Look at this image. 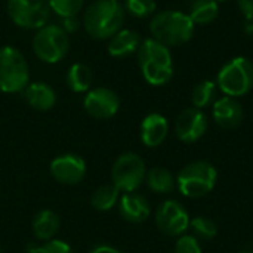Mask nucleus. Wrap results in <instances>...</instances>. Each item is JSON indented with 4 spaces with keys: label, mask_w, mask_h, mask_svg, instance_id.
<instances>
[{
    "label": "nucleus",
    "mask_w": 253,
    "mask_h": 253,
    "mask_svg": "<svg viewBox=\"0 0 253 253\" xmlns=\"http://www.w3.org/2000/svg\"><path fill=\"white\" fill-rule=\"evenodd\" d=\"M0 253H1V246H0Z\"/></svg>",
    "instance_id": "72a5a7b5"
},
{
    "label": "nucleus",
    "mask_w": 253,
    "mask_h": 253,
    "mask_svg": "<svg viewBox=\"0 0 253 253\" xmlns=\"http://www.w3.org/2000/svg\"><path fill=\"white\" fill-rule=\"evenodd\" d=\"M169 133V123L166 117L159 113L148 114L141 123V141L145 147L154 148L163 144Z\"/></svg>",
    "instance_id": "dca6fc26"
},
{
    "label": "nucleus",
    "mask_w": 253,
    "mask_h": 253,
    "mask_svg": "<svg viewBox=\"0 0 253 253\" xmlns=\"http://www.w3.org/2000/svg\"><path fill=\"white\" fill-rule=\"evenodd\" d=\"M136 53L141 73L147 83L153 86H163L172 79L173 61L168 46L151 37L141 42Z\"/></svg>",
    "instance_id": "f257e3e1"
},
{
    "label": "nucleus",
    "mask_w": 253,
    "mask_h": 253,
    "mask_svg": "<svg viewBox=\"0 0 253 253\" xmlns=\"http://www.w3.org/2000/svg\"><path fill=\"white\" fill-rule=\"evenodd\" d=\"M24 96L27 102L30 104V107H33L37 111H47L56 102L55 90L49 84L42 83V82L28 84L24 89Z\"/></svg>",
    "instance_id": "a211bd4d"
},
{
    "label": "nucleus",
    "mask_w": 253,
    "mask_h": 253,
    "mask_svg": "<svg viewBox=\"0 0 253 253\" xmlns=\"http://www.w3.org/2000/svg\"><path fill=\"white\" fill-rule=\"evenodd\" d=\"M93 82V73L92 70L82 62L73 64L67 71V84L73 92L82 93L89 92Z\"/></svg>",
    "instance_id": "aec40b11"
},
{
    "label": "nucleus",
    "mask_w": 253,
    "mask_h": 253,
    "mask_svg": "<svg viewBox=\"0 0 253 253\" xmlns=\"http://www.w3.org/2000/svg\"><path fill=\"white\" fill-rule=\"evenodd\" d=\"M237 6L245 16L246 22L253 24V0H237Z\"/></svg>",
    "instance_id": "c756f323"
},
{
    "label": "nucleus",
    "mask_w": 253,
    "mask_h": 253,
    "mask_svg": "<svg viewBox=\"0 0 253 253\" xmlns=\"http://www.w3.org/2000/svg\"><path fill=\"white\" fill-rule=\"evenodd\" d=\"M83 105L89 116L105 120L116 116L120 108V99L117 93L108 87H95L86 93Z\"/></svg>",
    "instance_id": "9b49d317"
},
{
    "label": "nucleus",
    "mask_w": 253,
    "mask_h": 253,
    "mask_svg": "<svg viewBox=\"0 0 253 253\" xmlns=\"http://www.w3.org/2000/svg\"><path fill=\"white\" fill-rule=\"evenodd\" d=\"M89 253H122L120 251H117L116 248H111V246H96L95 249H92Z\"/></svg>",
    "instance_id": "7c9ffc66"
},
{
    "label": "nucleus",
    "mask_w": 253,
    "mask_h": 253,
    "mask_svg": "<svg viewBox=\"0 0 253 253\" xmlns=\"http://www.w3.org/2000/svg\"><path fill=\"white\" fill-rule=\"evenodd\" d=\"M47 1L50 10H53L56 15L62 18H71L82 10L84 0H47Z\"/></svg>",
    "instance_id": "a878e982"
},
{
    "label": "nucleus",
    "mask_w": 253,
    "mask_h": 253,
    "mask_svg": "<svg viewBox=\"0 0 253 253\" xmlns=\"http://www.w3.org/2000/svg\"><path fill=\"white\" fill-rule=\"evenodd\" d=\"M61 227L59 216L53 211H40L33 219V234L37 240H52Z\"/></svg>",
    "instance_id": "6ab92c4d"
},
{
    "label": "nucleus",
    "mask_w": 253,
    "mask_h": 253,
    "mask_svg": "<svg viewBox=\"0 0 253 253\" xmlns=\"http://www.w3.org/2000/svg\"><path fill=\"white\" fill-rule=\"evenodd\" d=\"M30 73L24 55L13 46L0 47V90L16 93L28 86Z\"/></svg>",
    "instance_id": "423d86ee"
},
{
    "label": "nucleus",
    "mask_w": 253,
    "mask_h": 253,
    "mask_svg": "<svg viewBox=\"0 0 253 253\" xmlns=\"http://www.w3.org/2000/svg\"><path fill=\"white\" fill-rule=\"evenodd\" d=\"M70 49V39L67 31L56 24H46L37 30L33 37V52L46 62L55 64L61 61Z\"/></svg>",
    "instance_id": "0eeeda50"
},
{
    "label": "nucleus",
    "mask_w": 253,
    "mask_h": 253,
    "mask_svg": "<svg viewBox=\"0 0 253 253\" xmlns=\"http://www.w3.org/2000/svg\"><path fill=\"white\" fill-rule=\"evenodd\" d=\"M156 0H126L125 9L135 18H148L156 12Z\"/></svg>",
    "instance_id": "bb28decb"
},
{
    "label": "nucleus",
    "mask_w": 253,
    "mask_h": 253,
    "mask_svg": "<svg viewBox=\"0 0 253 253\" xmlns=\"http://www.w3.org/2000/svg\"><path fill=\"white\" fill-rule=\"evenodd\" d=\"M216 90H218V84L215 82H212V80L200 82L194 87L193 95H191V101H193L194 108L203 110V108L209 107L215 101Z\"/></svg>",
    "instance_id": "b1692460"
},
{
    "label": "nucleus",
    "mask_w": 253,
    "mask_h": 253,
    "mask_svg": "<svg viewBox=\"0 0 253 253\" xmlns=\"http://www.w3.org/2000/svg\"><path fill=\"white\" fill-rule=\"evenodd\" d=\"M216 84L225 96L239 98L249 93L253 87V64L245 56L228 61L216 77Z\"/></svg>",
    "instance_id": "39448f33"
},
{
    "label": "nucleus",
    "mask_w": 253,
    "mask_h": 253,
    "mask_svg": "<svg viewBox=\"0 0 253 253\" xmlns=\"http://www.w3.org/2000/svg\"><path fill=\"white\" fill-rule=\"evenodd\" d=\"M125 7L119 0H96L84 12L83 25L86 33L98 40L110 39L122 30Z\"/></svg>",
    "instance_id": "f03ea898"
},
{
    "label": "nucleus",
    "mask_w": 253,
    "mask_h": 253,
    "mask_svg": "<svg viewBox=\"0 0 253 253\" xmlns=\"http://www.w3.org/2000/svg\"><path fill=\"white\" fill-rule=\"evenodd\" d=\"M193 236L199 240H212L218 234V227L216 224L206 216H197L190 219V227Z\"/></svg>",
    "instance_id": "393cba45"
},
{
    "label": "nucleus",
    "mask_w": 253,
    "mask_h": 253,
    "mask_svg": "<svg viewBox=\"0 0 253 253\" xmlns=\"http://www.w3.org/2000/svg\"><path fill=\"white\" fill-rule=\"evenodd\" d=\"M175 253H202V246L194 236L182 234L175 243Z\"/></svg>",
    "instance_id": "c85d7f7f"
},
{
    "label": "nucleus",
    "mask_w": 253,
    "mask_h": 253,
    "mask_svg": "<svg viewBox=\"0 0 253 253\" xmlns=\"http://www.w3.org/2000/svg\"><path fill=\"white\" fill-rule=\"evenodd\" d=\"M150 33L159 43L175 47L182 46L194 34V22L181 10H162L150 21Z\"/></svg>",
    "instance_id": "7ed1b4c3"
},
{
    "label": "nucleus",
    "mask_w": 253,
    "mask_h": 253,
    "mask_svg": "<svg viewBox=\"0 0 253 253\" xmlns=\"http://www.w3.org/2000/svg\"><path fill=\"white\" fill-rule=\"evenodd\" d=\"M156 225L165 236L179 237L190 227V215L179 202L166 200L156 211Z\"/></svg>",
    "instance_id": "9d476101"
},
{
    "label": "nucleus",
    "mask_w": 253,
    "mask_h": 253,
    "mask_svg": "<svg viewBox=\"0 0 253 253\" xmlns=\"http://www.w3.org/2000/svg\"><path fill=\"white\" fill-rule=\"evenodd\" d=\"M145 181L148 184V188L157 194L172 193L175 185H176L175 176L172 175L170 170H168L165 168H154L150 172H147Z\"/></svg>",
    "instance_id": "4be33fe9"
},
{
    "label": "nucleus",
    "mask_w": 253,
    "mask_h": 253,
    "mask_svg": "<svg viewBox=\"0 0 253 253\" xmlns=\"http://www.w3.org/2000/svg\"><path fill=\"white\" fill-rule=\"evenodd\" d=\"M218 172L208 162L188 163L176 176V185L182 196L188 199H199L209 194L216 184Z\"/></svg>",
    "instance_id": "20e7f679"
},
{
    "label": "nucleus",
    "mask_w": 253,
    "mask_h": 253,
    "mask_svg": "<svg viewBox=\"0 0 253 253\" xmlns=\"http://www.w3.org/2000/svg\"><path fill=\"white\" fill-rule=\"evenodd\" d=\"M25 249L28 253H73L71 248L65 242L56 239L47 240L43 245H37L31 242L25 246Z\"/></svg>",
    "instance_id": "cd10ccee"
},
{
    "label": "nucleus",
    "mask_w": 253,
    "mask_h": 253,
    "mask_svg": "<svg viewBox=\"0 0 253 253\" xmlns=\"http://www.w3.org/2000/svg\"><path fill=\"white\" fill-rule=\"evenodd\" d=\"M215 1H218V3H219V1H227V0H215Z\"/></svg>",
    "instance_id": "473e14b6"
},
{
    "label": "nucleus",
    "mask_w": 253,
    "mask_h": 253,
    "mask_svg": "<svg viewBox=\"0 0 253 253\" xmlns=\"http://www.w3.org/2000/svg\"><path fill=\"white\" fill-rule=\"evenodd\" d=\"M119 212L122 218L132 224H141L148 219L151 209L148 200L136 193H125L119 199Z\"/></svg>",
    "instance_id": "2eb2a0df"
},
{
    "label": "nucleus",
    "mask_w": 253,
    "mask_h": 253,
    "mask_svg": "<svg viewBox=\"0 0 253 253\" xmlns=\"http://www.w3.org/2000/svg\"><path fill=\"white\" fill-rule=\"evenodd\" d=\"M50 175L61 184L76 185L86 175V163L77 154H62L52 160Z\"/></svg>",
    "instance_id": "ddd939ff"
},
{
    "label": "nucleus",
    "mask_w": 253,
    "mask_h": 253,
    "mask_svg": "<svg viewBox=\"0 0 253 253\" xmlns=\"http://www.w3.org/2000/svg\"><path fill=\"white\" fill-rule=\"evenodd\" d=\"M219 15V6L215 0H193L190 4L188 16L199 25H206L213 22Z\"/></svg>",
    "instance_id": "412c9836"
},
{
    "label": "nucleus",
    "mask_w": 253,
    "mask_h": 253,
    "mask_svg": "<svg viewBox=\"0 0 253 253\" xmlns=\"http://www.w3.org/2000/svg\"><path fill=\"white\" fill-rule=\"evenodd\" d=\"M147 178V168L144 160L135 153L122 154L113 165L111 179L113 185L123 193H135Z\"/></svg>",
    "instance_id": "6e6552de"
},
{
    "label": "nucleus",
    "mask_w": 253,
    "mask_h": 253,
    "mask_svg": "<svg viewBox=\"0 0 253 253\" xmlns=\"http://www.w3.org/2000/svg\"><path fill=\"white\" fill-rule=\"evenodd\" d=\"M243 107L231 96H222L213 102L212 116L218 126L222 129H236L243 122Z\"/></svg>",
    "instance_id": "4468645a"
},
{
    "label": "nucleus",
    "mask_w": 253,
    "mask_h": 253,
    "mask_svg": "<svg viewBox=\"0 0 253 253\" xmlns=\"http://www.w3.org/2000/svg\"><path fill=\"white\" fill-rule=\"evenodd\" d=\"M119 188L113 184H105V185H101L92 196L90 202H92V206L96 209V211H101V212H105V211H110L113 209L117 202H119Z\"/></svg>",
    "instance_id": "5701e85b"
},
{
    "label": "nucleus",
    "mask_w": 253,
    "mask_h": 253,
    "mask_svg": "<svg viewBox=\"0 0 253 253\" xmlns=\"http://www.w3.org/2000/svg\"><path fill=\"white\" fill-rule=\"evenodd\" d=\"M239 253H253V252H251V251H243V252H239Z\"/></svg>",
    "instance_id": "2f4dec72"
},
{
    "label": "nucleus",
    "mask_w": 253,
    "mask_h": 253,
    "mask_svg": "<svg viewBox=\"0 0 253 253\" xmlns=\"http://www.w3.org/2000/svg\"><path fill=\"white\" fill-rule=\"evenodd\" d=\"M6 9L12 22L24 30L42 28L50 15L47 0H7Z\"/></svg>",
    "instance_id": "1a4fd4ad"
},
{
    "label": "nucleus",
    "mask_w": 253,
    "mask_h": 253,
    "mask_svg": "<svg viewBox=\"0 0 253 253\" xmlns=\"http://www.w3.org/2000/svg\"><path fill=\"white\" fill-rule=\"evenodd\" d=\"M141 44V36L135 30L122 28L108 42V53L114 58H125L138 50Z\"/></svg>",
    "instance_id": "f3484780"
},
{
    "label": "nucleus",
    "mask_w": 253,
    "mask_h": 253,
    "mask_svg": "<svg viewBox=\"0 0 253 253\" xmlns=\"http://www.w3.org/2000/svg\"><path fill=\"white\" fill-rule=\"evenodd\" d=\"M208 130V117L199 108L184 110L175 122V133L179 141L193 144L199 141Z\"/></svg>",
    "instance_id": "f8f14e48"
}]
</instances>
